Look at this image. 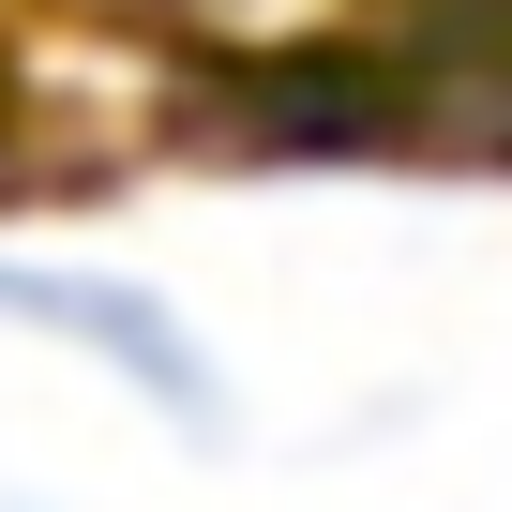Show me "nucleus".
Wrapping results in <instances>:
<instances>
[{
  "label": "nucleus",
  "mask_w": 512,
  "mask_h": 512,
  "mask_svg": "<svg viewBox=\"0 0 512 512\" xmlns=\"http://www.w3.org/2000/svg\"><path fill=\"white\" fill-rule=\"evenodd\" d=\"M0 347L76 362L91 392L151 407L166 437H211V422L241 407V392H226V347H211L151 272H121V256H61V241H0Z\"/></svg>",
  "instance_id": "nucleus-1"
}]
</instances>
